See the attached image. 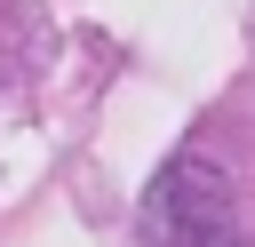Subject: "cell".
<instances>
[{
  "instance_id": "1",
  "label": "cell",
  "mask_w": 255,
  "mask_h": 247,
  "mask_svg": "<svg viewBox=\"0 0 255 247\" xmlns=\"http://www.w3.org/2000/svg\"><path fill=\"white\" fill-rule=\"evenodd\" d=\"M135 231L143 247H247L239 199L215 159H167L135 207Z\"/></svg>"
}]
</instances>
